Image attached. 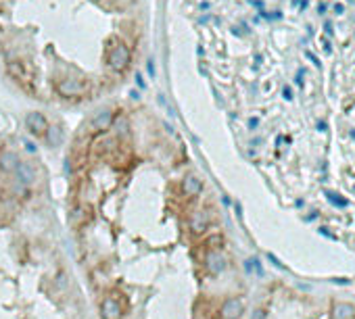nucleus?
Segmentation results:
<instances>
[{"instance_id":"6","label":"nucleus","mask_w":355,"mask_h":319,"mask_svg":"<svg viewBox=\"0 0 355 319\" xmlns=\"http://www.w3.org/2000/svg\"><path fill=\"white\" fill-rule=\"evenodd\" d=\"M25 126H28V129L32 131L34 136H42L44 131L48 129V123H46V119H44L42 113H30L28 117H25Z\"/></svg>"},{"instance_id":"2","label":"nucleus","mask_w":355,"mask_h":319,"mask_svg":"<svg viewBox=\"0 0 355 319\" xmlns=\"http://www.w3.org/2000/svg\"><path fill=\"white\" fill-rule=\"evenodd\" d=\"M123 307L115 296H105L101 303V319H121Z\"/></svg>"},{"instance_id":"1","label":"nucleus","mask_w":355,"mask_h":319,"mask_svg":"<svg viewBox=\"0 0 355 319\" xmlns=\"http://www.w3.org/2000/svg\"><path fill=\"white\" fill-rule=\"evenodd\" d=\"M113 121H115V113L111 109H101L92 115L90 123H88V131L90 134H103V131H106L113 126Z\"/></svg>"},{"instance_id":"10","label":"nucleus","mask_w":355,"mask_h":319,"mask_svg":"<svg viewBox=\"0 0 355 319\" xmlns=\"http://www.w3.org/2000/svg\"><path fill=\"white\" fill-rule=\"evenodd\" d=\"M332 317L334 319H353L355 317V307L349 303H336L332 309Z\"/></svg>"},{"instance_id":"9","label":"nucleus","mask_w":355,"mask_h":319,"mask_svg":"<svg viewBox=\"0 0 355 319\" xmlns=\"http://www.w3.org/2000/svg\"><path fill=\"white\" fill-rule=\"evenodd\" d=\"M19 157H17L15 153H4L2 157H0V169H2L4 173H13L17 167H19Z\"/></svg>"},{"instance_id":"11","label":"nucleus","mask_w":355,"mask_h":319,"mask_svg":"<svg viewBox=\"0 0 355 319\" xmlns=\"http://www.w3.org/2000/svg\"><path fill=\"white\" fill-rule=\"evenodd\" d=\"M221 244H224V238H221L219 234H215V236H209V238H207V246L211 248V251H219V248H221Z\"/></svg>"},{"instance_id":"3","label":"nucleus","mask_w":355,"mask_h":319,"mask_svg":"<svg viewBox=\"0 0 355 319\" xmlns=\"http://www.w3.org/2000/svg\"><path fill=\"white\" fill-rule=\"evenodd\" d=\"M205 269L211 273V276H219V273L226 269L224 255H221L219 251H211V248H207V253H205Z\"/></svg>"},{"instance_id":"5","label":"nucleus","mask_w":355,"mask_h":319,"mask_svg":"<svg viewBox=\"0 0 355 319\" xmlns=\"http://www.w3.org/2000/svg\"><path fill=\"white\" fill-rule=\"evenodd\" d=\"M15 173H17V182L23 186H30L38 180V171H36V167L30 161H21L19 167L15 169Z\"/></svg>"},{"instance_id":"12","label":"nucleus","mask_w":355,"mask_h":319,"mask_svg":"<svg viewBox=\"0 0 355 319\" xmlns=\"http://www.w3.org/2000/svg\"><path fill=\"white\" fill-rule=\"evenodd\" d=\"M48 144H50V146H59V144H61V129L52 128V129L48 131Z\"/></svg>"},{"instance_id":"7","label":"nucleus","mask_w":355,"mask_h":319,"mask_svg":"<svg viewBox=\"0 0 355 319\" xmlns=\"http://www.w3.org/2000/svg\"><path fill=\"white\" fill-rule=\"evenodd\" d=\"M209 223H211V215L207 211H197L192 215V219H190V232L192 234H205L207 232V227H209Z\"/></svg>"},{"instance_id":"8","label":"nucleus","mask_w":355,"mask_h":319,"mask_svg":"<svg viewBox=\"0 0 355 319\" xmlns=\"http://www.w3.org/2000/svg\"><path fill=\"white\" fill-rule=\"evenodd\" d=\"M182 192L188 198H197L199 194L203 192V182L199 180L197 175H186L182 180Z\"/></svg>"},{"instance_id":"13","label":"nucleus","mask_w":355,"mask_h":319,"mask_svg":"<svg viewBox=\"0 0 355 319\" xmlns=\"http://www.w3.org/2000/svg\"><path fill=\"white\" fill-rule=\"evenodd\" d=\"M251 319H268V313H265V309H255Z\"/></svg>"},{"instance_id":"4","label":"nucleus","mask_w":355,"mask_h":319,"mask_svg":"<svg viewBox=\"0 0 355 319\" xmlns=\"http://www.w3.org/2000/svg\"><path fill=\"white\" fill-rule=\"evenodd\" d=\"M243 313H245V303L236 296L226 298L224 305H221V317L224 319H241Z\"/></svg>"}]
</instances>
